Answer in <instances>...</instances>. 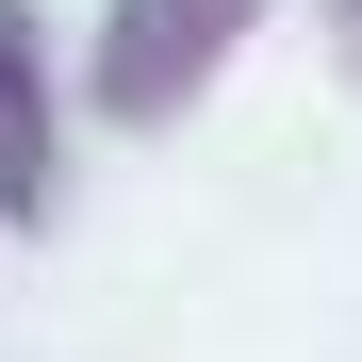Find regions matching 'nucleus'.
<instances>
[{
  "mask_svg": "<svg viewBox=\"0 0 362 362\" xmlns=\"http://www.w3.org/2000/svg\"><path fill=\"white\" fill-rule=\"evenodd\" d=\"M247 33H264V0H99L83 83H99L115 132H165V115H198V83H214Z\"/></svg>",
  "mask_w": 362,
  "mask_h": 362,
  "instance_id": "1",
  "label": "nucleus"
},
{
  "mask_svg": "<svg viewBox=\"0 0 362 362\" xmlns=\"http://www.w3.org/2000/svg\"><path fill=\"white\" fill-rule=\"evenodd\" d=\"M49 165H66V115H49V17L0 0V230L49 214Z\"/></svg>",
  "mask_w": 362,
  "mask_h": 362,
  "instance_id": "2",
  "label": "nucleus"
},
{
  "mask_svg": "<svg viewBox=\"0 0 362 362\" xmlns=\"http://www.w3.org/2000/svg\"><path fill=\"white\" fill-rule=\"evenodd\" d=\"M329 33H346V83H362V0H329Z\"/></svg>",
  "mask_w": 362,
  "mask_h": 362,
  "instance_id": "3",
  "label": "nucleus"
}]
</instances>
